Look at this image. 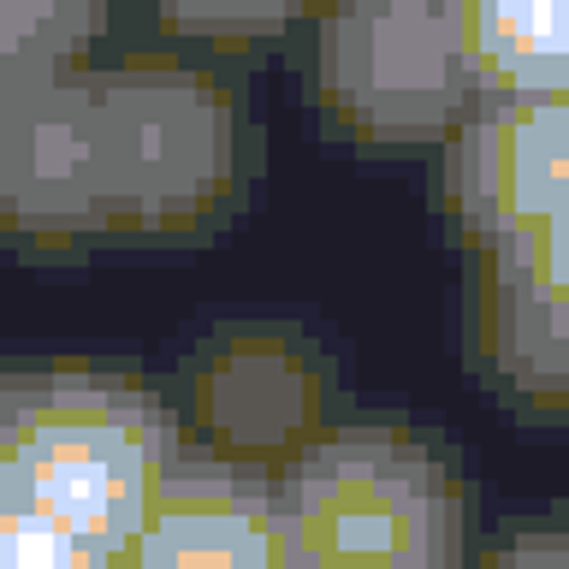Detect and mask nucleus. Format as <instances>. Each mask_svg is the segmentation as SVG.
I'll use <instances>...</instances> for the list:
<instances>
[{
	"label": "nucleus",
	"mask_w": 569,
	"mask_h": 569,
	"mask_svg": "<svg viewBox=\"0 0 569 569\" xmlns=\"http://www.w3.org/2000/svg\"><path fill=\"white\" fill-rule=\"evenodd\" d=\"M107 24V0H0V66L12 78L78 66Z\"/></svg>",
	"instance_id": "9b49d317"
},
{
	"label": "nucleus",
	"mask_w": 569,
	"mask_h": 569,
	"mask_svg": "<svg viewBox=\"0 0 569 569\" xmlns=\"http://www.w3.org/2000/svg\"><path fill=\"white\" fill-rule=\"evenodd\" d=\"M7 439H12V373H0V487H7Z\"/></svg>",
	"instance_id": "2eb2a0df"
},
{
	"label": "nucleus",
	"mask_w": 569,
	"mask_h": 569,
	"mask_svg": "<svg viewBox=\"0 0 569 569\" xmlns=\"http://www.w3.org/2000/svg\"><path fill=\"white\" fill-rule=\"evenodd\" d=\"M0 231L18 243H78L107 231L89 71H42L0 107Z\"/></svg>",
	"instance_id": "423d86ee"
},
{
	"label": "nucleus",
	"mask_w": 569,
	"mask_h": 569,
	"mask_svg": "<svg viewBox=\"0 0 569 569\" xmlns=\"http://www.w3.org/2000/svg\"><path fill=\"white\" fill-rule=\"evenodd\" d=\"M475 96H563L569 0H451Z\"/></svg>",
	"instance_id": "9d476101"
},
{
	"label": "nucleus",
	"mask_w": 569,
	"mask_h": 569,
	"mask_svg": "<svg viewBox=\"0 0 569 569\" xmlns=\"http://www.w3.org/2000/svg\"><path fill=\"white\" fill-rule=\"evenodd\" d=\"M119 546L0 487V569H113Z\"/></svg>",
	"instance_id": "f8f14e48"
},
{
	"label": "nucleus",
	"mask_w": 569,
	"mask_h": 569,
	"mask_svg": "<svg viewBox=\"0 0 569 569\" xmlns=\"http://www.w3.org/2000/svg\"><path fill=\"white\" fill-rule=\"evenodd\" d=\"M320 0H154V12L184 36H213V42H249L273 36L297 18H309Z\"/></svg>",
	"instance_id": "ddd939ff"
},
{
	"label": "nucleus",
	"mask_w": 569,
	"mask_h": 569,
	"mask_svg": "<svg viewBox=\"0 0 569 569\" xmlns=\"http://www.w3.org/2000/svg\"><path fill=\"white\" fill-rule=\"evenodd\" d=\"M184 445L172 409L113 373L53 368L12 380L7 492L119 546L167 487Z\"/></svg>",
	"instance_id": "f03ea898"
},
{
	"label": "nucleus",
	"mask_w": 569,
	"mask_h": 569,
	"mask_svg": "<svg viewBox=\"0 0 569 569\" xmlns=\"http://www.w3.org/2000/svg\"><path fill=\"white\" fill-rule=\"evenodd\" d=\"M315 78L332 119L368 149L439 142L475 101L451 0H327Z\"/></svg>",
	"instance_id": "20e7f679"
},
{
	"label": "nucleus",
	"mask_w": 569,
	"mask_h": 569,
	"mask_svg": "<svg viewBox=\"0 0 569 569\" xmlns=\"http://www.w3.org/2000/svg\"><path fill=\"white\" fill-rule=\"evenodd\" d=\"M107 231H202L238 190V107L213 78L167 60L89 71Z\"/></svg>",
	"instance_id": "7ed1b4c3"
},
{
	"label": "nucleus",
	"mask_w": 569,
	"mask_h": 569,
	"mask_svg": "<svg viewBox=\"0 0 569 569\" xmlns=\"http://www.w3.org/2000/svg\"><path fill=\"white\" fill-rule=\"evenodd\" d=\"M480 327H487V362L516 398L546 409V416L563 409V238L492 249Z\"/></svg>",
	"instance_id": "1a4fd4ad"
},
{
	"label": "nucleus",
	"mask_w": 569,
	"mask_h": 569,
	"mask_svg": "<svg viewBox=\"0 0 569 569\" xmlns=\"http://www.w3.org/2000/svg\"><path fill=\"white\" fill-rule=\"evenodd\" d=\"M273 498L297 569H462V480L398 427L309 439L273 475Z\"/></svg>",
	"instance_id": "f257e3e1"
},
{
	"label": "nucleus",
	"mask_w": 569,
	"mask_h": 569,
	"mask_svg": "<svg viewBox=\"0 0 569 569\" xmlns=\"http://www.w3.org/2000/svg\"><path fill=\"white\" fill-rule=\"evenodd\" d=\"M18 83H30V78H12V71H7V66H0V107H7V101H12V89H18Z\"/></svg>",
	"instance_id": "dca6fc26"
},
{
	"label": "nucleus",
	"mask_w": 569,
	"mask_h": 569,
	"mask_svg": "<svg viewBox=\"0 0 569 569\" xmlns=\"http://www.w3.org/2000/svg\"><path fill=\"white\" fill-rule=\"evenodd\" d=\"M190 409L213 457L261 469L273 457H297L309 439L327 433L332 373L297 332H220L190 373Z\"/></svg>",
	"instance_id": "0eeeda50"
},
{
	"label": "nucleus",
	"mask_w": 569,
	"mask_h": 569,
	"mask_svg": "<svg viewBox=\"0 0 569 569\" xmlns=\"http://www.w3.org/2000/svg\"><path fill=\"white\" fill-rule=\"evenodd\" d=\"M480 569H569V546H563V533L551 522H540V528L510 533Z\"/></svg>",
	"instance_id": "4468645a"
},
{
	"label": "nucleus",
	"mask_w": 569,
	"mask_h": 569,
	"mask_svg": "<svg viewBox=\"0 0 569 569\" xmlns=\"http://www.w3.org/2000/svg\"><path fill=\"white\" fill-rule=\"evenodd\" d=\"M445 137V196L487 256L563 238V96H475Z\"/></svg>",
	"instance_id": "39448f33"
},
{
	"label": "nucleus",
	"mask_w": 569,
	"mask_h": 569,
	"mask_svg": "<svg viewBox=\"0 0 569 569\" xmlns=\"http://www.w3.org/2000/svg\"><path fill=\"white\" fill-rule=\"evenodd\" d=\"M113 569H297L273 475L231 457H178L167 487L119 540Z\"/></svg>",
	"instance_id": "6e6552de"
}]
</instances>
